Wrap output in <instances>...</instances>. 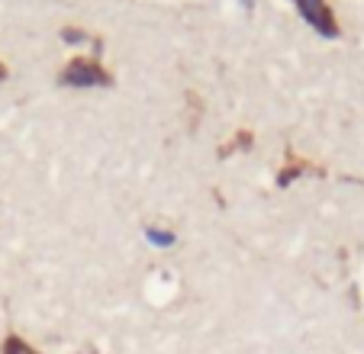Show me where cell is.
Instances as JSON below:
<instances>
[{
	"label": "cell",
	"mask_w": 364,
	"mask_h": 354,
	"mask_svg": "<svg viewBox=\"0 0 364 354\" xmlns=\"http://www.w3.org/2000/svg\"><path fill=\"white\" fill-rule=\"evenodd\" d=\"M58 81L65 87H110L113 75L97 65V58H71Z\"/></svg>",
	"instance_id": "6da1fadb"
},
{
	"label": "cell",
	"mask_w": 364,
	"mask_h": 354,
	"mask_svg": "<svg viewBox=\"0 0 364 354\" xmlns=\"http://www.w3.org/2000/svg\"><path fill=\"white\" fill-rule=\"evenodd\" d=\"M300 16L316 29L323 39H338V23H336V14L329 10L326 0H294Z\"/></svg>",
	"instance_id": "7a4b0ae2"
},
{
	"label": "cell",
	"mask_w": 364,
	"mask_h": 354,
	"mask_svg": "<svg viewBox=\"0 0 364 354\" xmlns=\"http://www.w3.org/2000/svg\"><path fill=\"white\" fill-rule=\"evenodd\" d=\"M287 158H290V161L284 164V171H281V174H277V187H287V184H294V181H296V177H300V174H306V171H313V164H309V161H296L294 155H287Z\"/></svg>",
	"instance_id": "3957f363"
},
{
	"label": "cell",
	"mask_w": 364,
	"mask_h": 354,
	"mask_svg": "<svg viewBox=\"0 0 364 354\" xmlns=\"http://www.w3.org/2000/svg\"><path fill=\"white\" fill-rule=\"evenodd\" d=\"M0 354H39L29 341H23L20 335H7L4 338V345H0Z\"/></svg>",
	"instance_id": "277c9868"
},
{
	"label": "cell",
	"mask_w": 364,
	"mask_h": 354,
	"mask_svg": "<svg viewBox=\"0 0 364 354\" xmlns=\"http://www.w3.org/2000/svg\"><path fill=\"white\" fill-rule=\"evenodd\" d=\"M145 239H149L155 248H171L174 242H178V235L168 232V229H155V225H149V229H145Z\"/></svg>",
	"instance_id": "5b68a950"
},
{
	"label": "cell",
	"mask_w": 364,
	"mask_h": 354,
	"mask_svg": "<svg viewBox=\"0 0 364 354\" xmlns=\"http://www.w3.org/2000/svg\"><path fill=\"white\" fill-rule=\"evenodd\" d=\"M62 39L75 45V42H84V39H87V33H84V29H75V26H65V29H62Z\"/></svg>",
	"instance_id": "8992f818"
},
{
	"label": "cell",
	"mask_w": 364,
	"mask_h": 354,
	"mask_svg": "<svg viewBox=\"0 0 364 354\" xmlns=\"http://www.w3.org/2000/svg\"><path fill=\"white\" fill-rule=\"evenodd\" d=\"M4 77H7V68H4V62H0V81H4Z\"/></svg>",
	"instance_id": "52a82bcc"
}]
</instances>
